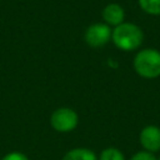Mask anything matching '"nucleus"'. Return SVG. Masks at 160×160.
<instances>
[{
  "label": "nucleus",
  "mask_w": 160,
  "mask_h": 160,
  "mask_svg": "<svg viewBox=\"0 0 160 160\" xmlns=\"http://www.w3.org/2000/svg\"><path fill=\"white\" fill-rule=\"evenodd\" d=\"M111 40L115 46L124 51L138 49L144 40L142 30L132 22H122L111 31Z\"/></svg>",
  "instance_id": "1"
},
{
  "label": "nucleus",
  "mask_w": 160,
  "mask_h": 160,
  "mask_svg": "<svg viewBox=\"0 0 160 160\" xmlns=\"http://www.w3.org/2000/svg\"><path fill=\"white\" fill-rule=\"evenodd\" d=\"M62 160H98L94 151L85 149V148H76L68 151Z\"/></svg>",
  "instance_id": "7"
},
{
  "label": "nucleus",
  "mask_w": 160,
  "mask_h": 160,
  "mask_svg": "<svg viewBox=\"0 0 160 160\" xmlns=\"http://www.w3.org/2000/svg\"><path fill=\"white\" fill-rule=\"evenodd\" d=\"M111 31L112 30L106 24H92L85 31V41L91 48H101L111 39Z\"/></svg>",
  "instance_id": "4"
},
{
  "label": "nucleus",
  "mask_w": 160,
  "mask_h": 160,
  "mask_svg": "<svg viewBox=\"0 0 160 160\" xmlns=\"http://www.w3.org/2000/svg\"><path fill=\"white\" fill-rule=\"evenodd\" d=\"M140 144L148 152H156L160 150V128L155 125L145 126L139 136Z\"/></svg>",
  "instance_id": "5"
},
{
  "label": "nucleus",
  "mask_w": 160,
  "mask_h": 160,
  "mask_svg": "<svg viewBox=\"0 0 160 160\" xmlns=\"http://www.w3.org/2000/svg\"><path fill=\"white\" fill-rule=\"evenodd\" d=\"M100 160H125L122 152L115 148H108L100 154Z\"/></svg>",
  "instance_id": "9"
},
{
  "label": "nucleus",
  "mask_w": 160,
  "mask_h": 160,
  "mask_svg": "<svg viewBox=\"0 0 160 160\" xmlns=\"http://www.w3.org/2000/svg\"><path fill=\"white\" fill-rule=\"evenodd\" d=\"M130 160H156V158L151 152H148L144 150V151H139L135 155H132Z\"/></svg>",
  "instance_id": "10"
},
{
  "label": "nucleus",
  "mask_w": 160,
  "mask_h": 160,
  "mask_svg": "<svg viewBox=\"0 0 160 160\" xmlns=\"http://www.w3.org/2000/svg\"><path fill=\"white\" fill-rule=\"evenodd\" d=\"M156 160H160V158H156Z\"/></svg>",
  "instance_id": "12"
},
{
  "label": "nucleus",
  "mask_w": 160,
  "mask_h": 160,
  "mask_svg": "<svg viewBox=\"0 0 160 160\" xmlns=\"http://www.w3.org/2000/svg\"><path fill=\"white\" fill-rule=\"evenodd\" d=\"M1 160H29L26 155H24L22 152H19V151H12V152H9L6 154Z\"/></svg>",
  "instance_id": "11"
},
{
  "label": "nucleus",
  "mask_w": 160,
  "mask_h": 160,
  "mask_svg": "<svg viewBox=\"0 0 160 160\" xmlns=\"http://www.w3.org/2000/svg\"><path fill=\"white\" fill-rule=\"evenodd\" d=\"M134 69L138 75L145 79L160 76V51L155 49L140 50L134 58Z\"/></svg>",
  "instance_id": "2"
},
{
  "label": "nucleus",
  "mask_w": 160,
  "mask_h": 160,
  "mask_svg": "<svg viewBox=\"0 0 160 160\" xmlns=\"http://www.w3.org/2000/svg\"><path fill=\"white\" fill-rule=\"evenodd\" d=\"M79 121L78 114L70 108H60L50 116V125L59 132H68L76 128Z\"/></svg>",
  "instance_id": "3"
},
{
  "label": "nucleus",
  "mask_w": 160,
  "mask_h": 160,
  "mask_svg": "<svg viewBox=\"0 0 160 160\" xmlns=\"http://www.w3.org/2000/svg\"><path fill=\"white\" fill-rule=\"evenodd\" d=\"M124 18H125V11L116 2L108 4L102 10V19L106 25L118 26L124 22Z\"/></svg>",
  "instance_id": "6"
},
{
  "label": "nucleus",
  "mask_w": 160,
  "mask_h": 160,
  "mask_svg": "<svg viewBox=\"0 0 160 160\" xmlns=\"http://www.w3.org/2000/svg\"><path fill=\"white\" fill-rule=\"evenodd\" d=\"M142 11L149 15H160V0H138Z\"/></svg>",
  "instance_id": "8"
}]
</instances>
